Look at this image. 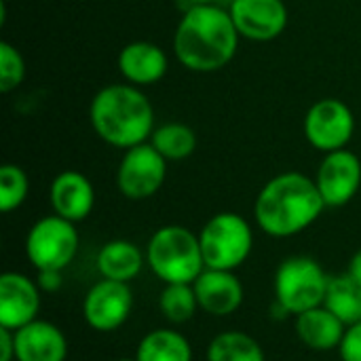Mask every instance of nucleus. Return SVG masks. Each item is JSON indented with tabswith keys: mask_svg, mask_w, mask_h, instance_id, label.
Wrapping results in <instances>:
<instances>
[{
	"mask_svg": "<svg viewBox=\"0 0 361 361\" xmlns=\"http://www.w3.org/2000/svg\"><path fill=\"white\" fill-rule=\"evenodd\" d=\"M239 32L228 11L216 4H192L178 23L173 51L192 72L222 70L235 57Z\"/></svg>",
	"mask_w": 361,
	"mask_h": 361,
	"instance_id": "f257e3e1",
	"label": "nucleus"
},
{
	"mask_svg": "<svg viewBox=\"0 0 361 361\" xmlns=\"http://www.w3.org/2000/svg\"><path fill=\"white\" fill-rule=\"evenodd\" d=\"M326 209L315 180L298 171L279 173L258 192L254 216L262 233L286 239L307 231Z\"/></svg>",
	"mask_w": 361,
	"mask_h": 361,
	"instance_id": "f03ea898",
	"label": "nucleus"
},
{
	"mask_svg": "<svg viewBox=\"0 0 361 361\" xmlns=\"http://www.w3.org/2000/svg\"><path fill=\"white\" fill-rule=\"evenodd\" d=\"M91 125L106 144L129 150L152 137L154 110L135 85H108L91 102Z\"/></svg>",
	"mask_w": 361,
	"mask_h": 361,
	"instance_id": "7ed1b4c3",
	"label": "nucleus"
},
{
	"mask_svg": "<svg viewBox=\"0 0 361 361\" xmlns=\"http://www.w3.org/2000/svg\"><path fill=\"white\" fill-rule=\"evenodd\" d=\"M146 264L163 283H195L205 271L199 235L178 224L161 226L146 245Z\"/></svg>",
	"mask_w": 361,
	"mask_h": 361,
	"instance_id": "20e7f679",
	"label": "nucleus"
},
{
	"mask_svg": "<svg viewBox=\"0 0 361 361\" xmlns=\"http://www.w3.org/2000/svg\"><path fill=\"white\" fill-rule=\"evenodd\" d=\"M199 243L205 269L237 271L254 250V231L243 216L220 212L205 222Z\"/></svg>",
	"mask_w": 361,
	"mask_h": 361,
	"instance_id": "39448f33",
	"label": "nucleus"
},
{
	"mask_svg": "<svg viewBox=\"0 0 361 361\" xmlns=\"http://www.w3.org/2000/svg\"><path fill=\"white\" fill-rule=\"evenodd\" d=\"M330 277L311 256L286 258L275 273V302L288 315H300L326 302Z\"/></svg>",
	"mask_w": 361,
	"mask_h": 361,
	"instance_id": "423d86ee",
	"label": "nucleus"
},
{
	"mask_svg": "<svg viewBox=\"0 0 361 361\" xmlns=\"http://www.w3.org/2000/svg\"><path fill=\"white\" fill-rule=\"evenodd\" d=\"M78 252L74 222L53 214L40 218L25 237V256L36 271H63Z\"/></svg>",
	"mask_w": 361,
	"mask_h": 361,
	"instance_id": "0eeeda50",
	"label": "nucleus"
},
{
	"mask_svg": "<svg viewBox=\"0 0 361 361\" xmlns=\"http://www.w3.org/2000/svg\"><path fill=\"white\" fill-rule=\"evenodd\" d=\"M165 178L167 159L152 144L144 142L125 150L116 171V186L127 199L142 201L157 195Z\"/></svg>",
	"mask_w": 361,
	"mask_h": 361,
	"instance_id": "6e6552de",
	"label": "nucleus"
},
{
	"mask_svg": "<svg viewBox=\"0 0 361 361\" xmlns=\"http://www.w3.org/2000/svg\"><path fill=\"white\" fill-rule=\"evenodd\" d=\"M355 133V116L351 108L334 97L315 102L305 118V135L309 144L322 152L343 150Z\"/></svg>",
	"mask_w": 361,
	"mask_h": 361,
	"instance_id": "1a4fd4ad",
	"label": "nucleus"
},
{
	"mask_svg": "<svg viewBox=\"0 0 361 361\" xmlns=\"http://www.w3.org/2000/svg\"><path fill=\"white\" fill-rule=\"evenodd\" d=\"M133 292L129 283L99 279L82 300V315L95 332H114L129 319L133 311Z\"/></svg>",
	"mask_w": 361,
	"mask_h": 361,
	"instance_id": "9d476101",
	"label": "nucleus"
},
{
	"mask_svg": "<svg viewBox=\"0 0 361 361\" xmlns=\"http://www.w3.org/2000/svg\"><path fill=\"white\" fill-rule=\"evenodd\" d=\"M315 184L326 207L347 205L361 186V161L357 154L347 148L328 152L317 169Z\"/></svg>",
	"mask_w": 361,
	"mask_h": 361,
	"instance_id": "9b49d317",
	"label": "nucleus"
},
{
	"mask_svg": "<svg viewBox=\"0 0 361 361\" xmlns=\"http://www.w3.org/2000/svg\"><path fill=\"white\" fill-rule=\"evenodd\" d=\"M228 13L239 36L256 42L277 38L288 25V6L283 0H233Z\"/></svg>",
	"mask_w": 361,
	"mask_h": 361,
	"instance_id": "f8f14e48",
	"label": "nucleus"
},
{
	"mask_svg": "<svg viewBox=\"0 0 361 361\" xmlns=\"http://www.w3.org/2000/svg\"><path fill=\"white\" fill-rule=\"evenodd\" d=\"M40 288L23 273L8 271L0 277V326L19 330L34 319L40 311Z\"/></svg>",
	"mask_w": 361,
	"mask_h": 361,
	"instance_id": "ddd939ff",
	"label": "nucleus"
},
{
	"mask_svg": "<svg viewBox=\"0 0 361 361\" xmlns=\"http://www.w3.org/2000/svg\"><path fill=\"white\" fill-rule=\"evenodd\" d=\"M199 309L212 317H228L239 311L245 290L235 271L205 269L192 283Z\"/></svg>",
	"mask_w": 361,
	"mask_h": 361,
	"instance_id": "4468645a",
	"label": "nucleus"
},
{
	"mask_svg": "<svg viewBox=\"0 0 361 361\" xmlns=\"http://www.w3.org/2000/svg\"><path fill=\"white\" fill-rule=\"evenodd\" d=\"M49 199L57 216L76 224L93 212L95 190L85 173L76 169H66L51 182Z\"/></svg>",
	"mask_w": 361,
	"mask_h": 361,
	"instance_id": "2eb2a0df",
	"label": "nucleus"
},
{
	"mask_svg": "<svg viewBox=\"0 0 361 361\" xmlns=\"http://www.w3.org/2000/svg\"><path fill=\"white\" fill-rule=\"evenodd\" d=\"M68 338L51 322L34 319L15 330V361H66Z\"/></svg>",
	"mask_w": 361,
	"mask_h": 361,
	"instance_id": "dca6fc26",
	"label": "nucleus"
},
{
	"mask_svg": "<svg viewBox=\"0 0 361 361\" xmlns=\"http://www.w3.org/2000/svg\"><path fill=\"white\" fill-rule=\"evenodd\" d=\"M118 70L131 85H154L167 74V55L159 44L135 40L118 53Z\"/></svg>",
	"mask_w": 361,
	"mask_h": 361,
	"instance_id": "f3484780",
	"label": "nucleus"
},
{
	"mask_svg": "<svg viewBox=\"0 0 361 361\" xmlns=\"http://www.w3.org/2000/svg\"><path fill=\"white\" fill-rule=\"evenodd\" d=\"M294 330L298 341L311 351H334L338 349L347 326L324 305L296 315Z\"/></svg>",
	"mask_w": 361,
	"mask_h": 361,
	"instance_id": "a211bd4d",
	"label": "nucleus"
},
{
	"mask_svg": "<svg viewBox=\"0 0 361 361\" xmlns=\"http://www.w3.org/2000/svg\"><path fill=\"white\" fill-rule=\"evenodd\" d=\"M146 264V252H142L135 243L127 239H112L108 241L95 260V267L102 279L131 283Z\"/></svg>",
	"mask_w": 361,
	"mask_h": 361,
	"instance_id": "6ab92c4d",
	"label": "nucleus"
},
{
	"mask_svg": "<svg viewBox=\"0 0 361 361\" xmlns=\"http://www.w3.org/2000/svg\"><path fill=\"white\" fill-rule=\"evenodd\" d=\"M137 361H192L190 341L169 328H157L148 332L135 351Z\"/></svg>",
	"mask_w": 361,
	"mask_h": 361,
	"instance_id": "aec40b11",
	"label": "nucleus"
},
{
	"mask_svg": "<svg viewBox=\"0 0 361 361\" xmlns=\"http://www.w3.org/2000/svg\"><path fill=\"white\" fill-rule=\"evenodd\" d=\"M324 307L330 309L345 326L361 322V283L349 273L330 277Z\"/></svg>",
	"mask_w": 361,
	"mask_h": 361,
	"instance_id": "412c9836",
	"label": "nucleus"
},
{
	"mask_svg": "<svg viewBox=\"0 0 361 361\" xmlns=\"http://www.w3.org/2000/svg\"><path fill=\"white\" fill-rule=\"evenodd\" d=\"M207 361H267L260 343L239 330L220 332L207 345Z\"/></svg>",
	"mask_w": 361,
	"mask_h": 361,
	"instance_id": "4be33fe9",
	"label": "nucleus"
},
{
	"mask_svg": "<svg viewBox=\"0 0 361 361\" xmlns=\"http://www.w3.org/2000/svg\"><path fill=\"white\" fill-rule=\"evenodd\" d=\"M159 309L169 324H186L199 311V300L192 283H165L159 296Z\"/></svg>",
	"mask_w": 361,
	"mask_h": 361,
	"instance_id": "5701e85b",
	"label": "nucleus"
},
{
	"mask_svg": "<svg viewBox=\"0 0 361 361\" xmlns=\"http://www.w3.org/2000/svg\"><path fill=\"white\" fill-rule=\"evenodd\" d=\"M167 161H182L197 148L195 131L184 123H167L152 133L150 142Z\"/></svg>",
	"mask_w": 361,
	"mask_h": 361,
	"instance_id": "b1692460",
	"label": "nucleus"
},
{
	"mask_svg": "<svg viewBox=\"0 0 361 361\" xmlns=\"http://www.w3.org/2000/svg\"><path fill=\"white\" fill-rule=\"evenodd\" d=\"M30 190V182L25 171L19 165L6 163L0 167V209L4 214L21 207Z\"/></svg>",
	"mask_w": 361,
	"mask_h": 361,
	"instance_id": "393cba45",
	"label": "nucleus"
},
{
	"mask_svg": "<svg viewBox=\"0 0 361 361\" xmlns=\"http://www.w3.org/2000/svg\"><path fill=\"white\" fill-rule=\"evenodd\" d=\"M25 76V61L11 42H0V91L8 93L21 85Z\"/></svg>",
	"mask_w": 361,
	"mask_h": 361,
	"instance_id": "a878e982",
	"label": "nucleus"
},
{
	"mask_svg": "<svg viewBox=\"0 0 361 361\" xmlns=\"http://www.w3.org/2000/svg\"><path fill=\"white\" fill-rule=\"evenodd\" d=\"M338 353L343 361H361V322L347 326L345 336L338 345Z\"/></svg>",
	"mask_w": 361,
	"mask_h": 361,
	"instance_id": "bb28decb",
	"label": "nucleus"
},
{
	"mask_svg": "<svg viewBox=\"0 0 361 361\" xmlns=\"http://www.w3.org/2000/svg\"><path fill=\"white\" fill-rule=\"evenodd\" d=\"M38 288L42 292H57L63 286V277L61 271H38V279H36Z\"/></svg>",
	"mask_w": 361,
	"mask_h": 361,
	"instance_id": "cd10ccee",
	"label": "nucleus"
},
{
	"mask_svg": "<svg viewBox=\"0 0 361 361\" xmlns=\"http://www.w3.org/2000/svg\"><path fill=\"white\" fill-rule=\"evenodd\" d=\"M0 361H15V330L0 326Z\"/></svg>",
	"mask_w": 361,
	"mask_h": 361,
	"instance_id": "c85d7f7f",
	"label": "nucleus"
},
{
	"mask_svg": "<svg viewBox=\"0 0 361 361\" xmlns=\"http://www.w3.org/2000/svg\"><path fill=\"white\" fill-rule=\"evenodd\" d=\"M347 273L361 283V247L355 252V254H353V258L349 260V269H347Z\"/></svg>",
	"mask_w": 361,
	"mask_h": 361,
	"instance_id": "c756f323",
	"label": "nucleus"
},
{
	"mask_svg": "<svg viewBox=\"0 0 361 361\" xmlns=\"http://www.w3.org/2000/svg\"><path fill=\"white\" fill-rule=\"evenodd\" d=\"M192 4H214L216 0H190Z\"/></svg>",
	"mask_w": 361,
	"mask_h": 361,
	"instance_id": "7c9ffc66",
	"label": "nucleus"
},
{
	"mask_svg": "<svg viewBox=\"0 0 361 361\" xmlns=\"http://www.w3.org/2000/svg\"><path fill=\"white\" fill-rule=\"evenodd\" d=\"M116 361H137V360H135V357H133V360H131V357H121V360H116Z\"/></svg>",
	"mask_w": 361,
	"mask_h": 361,
	"instance_id": "2f4dec72",
	"label": "nucleus"
}]
</instances>
